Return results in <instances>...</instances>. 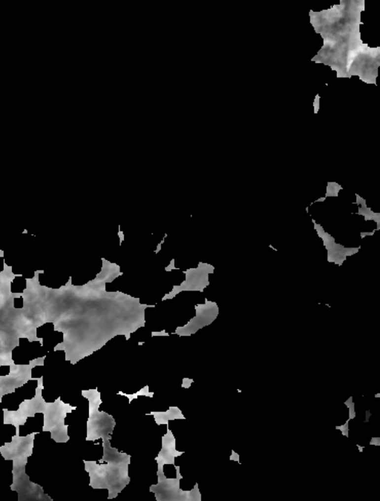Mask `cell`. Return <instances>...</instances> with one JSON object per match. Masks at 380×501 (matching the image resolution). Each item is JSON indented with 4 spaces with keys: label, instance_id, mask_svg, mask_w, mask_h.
<instances>
[{
    "label": "cell",
    "instance_id": "6",
    "mask_svg": "<svg viewBox=\"0 0 380 501\" xmlns=\"http://www.w3.org/2000/svg\"><path fill=\"white\" fill-rule=\"evenodd\" d=\"M26 288V281L24 277H16L11 282V292L23 293Z\"/></svg>",
    "mask_w": 380,
    "mask_h": 501
},
{
    "label": "cell",
    "instance_id": "8",
    "mask_svg": "<svg viewBox=\"0 0 380 501\" xmlns=\"http://www.w3.org/2000/svg\"><path fill=\"white\" fill-rule=\"evenodd\" d=\"M120 395H124V396L127 397L130 399V404H131L132 401L133 399H136L138 396H149L152 397L153 394L149 393V388L146 386L144 389H141L140 392H137V393L133 394V395H126V394L119 393Z\"/></svg>",
    "mask_w": 380,
    "mask_h": 501
},
{
    "label": "cell",
    "instance_id": "7",
    "mask_svg": "<svg viewBox=\"0 0 380 501\" xmlns=\"http://www.w3.org/2000/svg\"><path fill=\"white\" fill-rule=\"evenodd\" d=\"M54 325L52 323H47L36 329V337L44 338L54 332Z\"/></svg>",
    "mask_w": 380,
    "mask_h": 501
},
{
    "label": "cell",
    "instance_id": "10",
    "mask_svg": "<svg viewBox=\"0 0 380 501\" xmlns=\"http://www.w3.org/2000/svg\"><path fill=\"white\" fill-rule=\"evenodd\" d=\"M10 372V366H0V376H6V375H9Z\"/></svg>",
    "mask_w": 380,
    "mask_h": 501
},
{
    "label": "cell",
    "instance_id": "9",
    "mask_svg": "<svg viewBox=\"0 0 380 501\" xmlns=\"http://www.w3.org/2000/svg\"><path fill=\"white\" fill-rule=\"evenodd\" d=\"M44 372V366H37L36 367L32 369V377L33 378H36V377H41L43 375Z\"/></svg>",
    "mask_w": 380,
    "mask_h": 501
},
{
    "label": "cell",
    "instance_id": "2",
    "mask_svg": "<svg viewBox=\"0 0 380 501\" xmlns=\"http://www.w3.org/2000/svg\"><path fill=\"white\" fill-rule=\"evenodd\" d=\"M82 395L87 398L89 403L86 440L95 441L101 438L111 440L116 421L108 413L99 411L100 406L103 404L101 393L97 389H89L82 391Z\"/></svg>",
    "mask_w": 380,
    "mask_h": 501
},
{
    "label": "cell",
    "instance_id": "5",
    "mask_svg": "<svg viewBox=\"0 0 380 501\" xmlns=\"http://www.w3.org/2000/svg\"><path fill=\"white\" fill-rule=\"evenodd\" d=\"M146 415H152L155 418V422L158 426L162 424H169L170 420H181L185 419L184 416L182 414L181 411L177 407H170L167 411L161 412V411H152Z\"/></svg>",
    "mask_w": 380,
    "mask_h": 501
},
{
    "label": "cell",
    "instance_id": "3",
    "mask_svg": "<svg viewBox=\"0 0 380 501\" xmlns=\"http://www.w3.org/2000/svg\"><path fill=\"white\" fill-rule=\"evenodd\" d=\"M177 477L168 479L166 477L164 470H158L157 475L158 482L152 485L149 491L155 494L158 501H201L202 495L199 491V484L196 483L190 491H183L180 489V480L183 478L180 473V467H175Z\"/></svg>",
    "mask_w": 380,
    "mask_h": 501
},
{
    "label": "cell",
    "instance_id": "1",
    "mask_svg": "<svg viewBox=\"0 0 380 501\" xmlns=\"http://www.w3.org/2000/svg\"><path fill=\"white\" fill-rule=\"evenodd\" d=\"M109 439L103 440L104 456L99 462L84 461L85 470L93 489L108 490V499H114L130 483L129 466L131 456L112 448Z\"/></svg>",
    "mask_w": 380,
    "mask_h": 501
},
{
    "label": "cell",
    "instance_id": "11",
    "mask_svg": "<svg viewBox=\"0 0 380 501\" xmlns=\"http://www.w3.org/2000/svg\"><path fill=\"white\" fill-rule=\"evenodd\" d=\"M23 307V296L19 297V298L14 299V308L15 309H22Z\"/></svg>",
    "mask_w": 380,
    "mask_h": 501
},
{
    "label": "cell",
    "instance_id": "4",
    "mask_svg": "<svg viewBox=\"0 0 380 501\" xmlns=\"http://www.w3.org/2000/svg\"><path fill=\"white\" fill-rule=\"evenodd\" d=\"M183 452L176 450V440L172 431L167 424V432L162 438V449L155 458L158 464V470H164V465H174L175 458L180 456Z\"/></svg>",
    "mask_w": 380,
    "mask_h": 501
}]
</instances>
